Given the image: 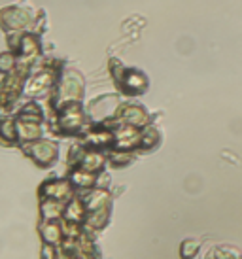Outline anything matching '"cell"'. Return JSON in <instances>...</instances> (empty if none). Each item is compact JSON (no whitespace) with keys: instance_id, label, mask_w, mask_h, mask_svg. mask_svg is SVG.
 <instances>
[{"instance_id":"1","label":"cell","mask_w":242,"mask_h":259,"mask_svg":"<svg viewBox=\"0 0 242 259\" xmlns=\"http://www.w3.org/2000/svg\"><path fill=\"white\" fill-rule=\"evenodd\" d=\"M187 250H189V257H193L195 255V252L199 250V242H195V240H185L184 244H182V257L185 259V255H187Z\"/></svg>"}]
</instances>
